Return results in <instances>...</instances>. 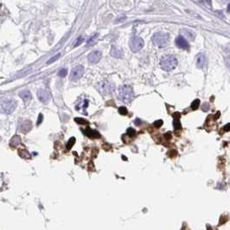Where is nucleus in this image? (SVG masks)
Returning <instances> with one entry per match:
<instances>
[{
    "label": "nucleus",
    "instance_id": "f704fd0d",
    "mask_svg": "<svg viewBox=\"0 0 230 230\" xmlns=\"http://www.w3.org/2000/svg\"><path fill=\"white\" fill-rule=\"evenodd\" d=\"M226 64L228 66V68L230 70V57H228V58H226Z\"/></svg>",
    "mask_w": 230,
    "mask_h": 230
},
{
    "label": "nucleus",
    "instance_id": "c9c22d12",
    "mask_svg": "<svg viewBox=\"0 0 230 230\" xmlns=\"http://www.w3.org/2000/svg\"><path fill=\"white\" fill-rule=\"evenodd\" d=\"M134 123H135V125H136V126H140V125H141V123H142V121H141V120H140L139 119H135Z\"/></svg>",
    "mask_w": 230,
    "mask_h": 230
},
{
    "label": "nucleus",
    "instance_id": "c756f323",
    "mask_svg": "<svg viewBox=\"0 0 230 230\" xmlns=\"http://www.w3.org/2000/svg\"><path fill=\"white\" fill-rule=\"evenodd\" d=\"M163 123H164V122H163L162 119H158V120H156V121L154 122L153 125H154V126L157 127V128H159V127L163 125Z\"/></svg>",
    "mask_w": 230,
    "mask_h": 230
},
{
    "label": "nucleus",
    "instance_id": "4468645a",
    "mask_svg": "<svg viewBox=\"0 0 230 230\" xmlns=\"http://www.w3.org/2000/svg\"><path fill=\"white\" fill-rule=\"evenodd\" d=\"M19 96L21 97L23 99V100L25 102V103H28L30 100H31V98H32V95H31V92L29 91V90H22V91L19 93Z\"/></svg>",
    "mask_w": 230,
    "mask_h": 230
},
{
    "label": "nucleus",
    "instance_id": "473e14b6",
    "mask_svg": "<svg viewBox=\"0 0 230 230\" xmlns=\"http://www.w3.org/2000/svg\"><path fill=\"white\" fill-rule=\"evenodd\" d=\"M173 117H174V119H179V118L181 117V114L177 112V113H175L173 114Z\"/></svg>",
    "mask_w": 230,
    "mask_h": 230
},
{
    "label": "nucleus",
    "instance_id": "2f4dec72",
    "mask_svg": "<svg viewBox=\"0 0 230 230\" xmlns=\"http://www.w3.org/2000/svg\"><path fill=\"white\" fill-rule=\"evenodd\" d=\"M228 216H221V220H220V225L223 224V223H225L226 221H228Z\"/></svg>",
    "mask_w": 230,
    "mask_h": 230
},
{
    "label": "nucleus",
    "instance_id": "f03ea898",
    "mask_svg": "<svg viewBox=\"0 0 230 230\" xmlns=\"http://www.w3.org/2000/svg\"><path fill=\"white\" fill-rule=\"evenodd\" d=\"M119 100L125 102V103H129L134 98V93L132 88L130 86H121L119 88Z\"/></svg>",
    "mask_w": 230,
    "mask_h": 230
},
{
    "label": "nucleus",
    "instance_id": "39448f33",
    "mask_svg": "<svg viewBox=\"0 0 230 230\" xmlns=\"http://www.w3.org/2000/svg\"><path fill=\"white\" fill-rule=\"evenodd\" d=\"M144 43L143 39L141 37L133 36L130 41L131 50L134 53L139 52V50H141L144 47Z\"/></svg>",
    "mask_w": 230,
    "mask_h": 230
},
{
    "label": "nucleus",
    "instance_id": "9d476101",
    "mask_svg": "<svg viewBox=\"0 0 230 230\" xmlns=\"http://www.w3.org/2000/svg\"><path fill=\"white\" fill-rule=\"evenodd\" d=\"M101 57H102L101 52L98 51V50H94V51H92L89 54V56H88L87 58H88V61H90L91 63L94 64V63H97V62H99L100 61Z\"/></svg>",
    "mask_w": 230,
    "mask_h": 230
},
{
    "label": "nucleus",
    "instance_id": "f257e3e1",
    "mask_svg": "<svg viewBox=\"0 0 230 230\" xmlns=\"http://www.w3.org/2000/svg\"><path fill=\"white\" fill-rule=\"evenodd\" d=\"M178 59L171 55H166L161 58V68H162V69L167 71V72H169V71L173 70L174 69H176L178 66Z\"/></svg>",
    "mask_w": 230,
    "mask_h": 230
},
{
    "label": "nucleus",
    "instance_id": "bb28decb",
    "mask_svg": "<svg viewBox=\"0 0 230 230\" xmlns=\"http://www.w3.org/2000/svg\"><path fill=\"white\" fill-rule=\"evenodd\" d=\"M119 113H120L121 115H126L127 114V109L125 107H120L119 108Z\"/></svg>",
    "mask_w": 230,
    "mask_h": 230
},
{
    "label": "nucleus",
    "instance_id": "f8f14e48",
    "mask_svg": "<svg viewBox=\"0 0 230 230\" xmlns=\"http://www.w3.org/2000/svg\"><path fill=\"white\" fill-rule=\"evenodd\" d=\"M176 44H177L178 48H182V49H188L189 47H190L187 40L183 36H178V38L176 39Z\"/></svg>",
    "mask_w": 230,
    "mask_h": 230
},
{
    "label": "nucleus",
    "instance_id": "1a4fd4ad",
    "mask_svg": "<svg viewBox=\"0 0 230 230\" xmlns=\"http://www.w3.org/2000/svg\"><path fill=\"white\" fill-rule=\"evenodd\" d=\"M88 104H89V101L87 99H82V100H79L77 102V104L75 106V109L80 112V113H84V114H87V112H86V109L88 107Z\"/></svg>",
    "mask_w": 230,
    "mask_h": 230
},
{
    "label": "nucleus",
    "instance_id": "ddd939ff",
    "mask_svg": "<svg viewBox=\"0 0 230 230\" xmlns=\"http://www.w3.org/2000/svg\"><path fill=\"white\" fill-rule=\"evenodd\" d=\"M86 136L91 138V139H99L100 138V134L95 130H93L91 128H87L86 130L83 131Z\"/></svg>",
    "mask_w": 230,
    "mask_h": 230
},
{
    "label": "nucleus",
    "instance_id": "f3484780",
    "mask_svg": "<svg viewBox=\"0 0 230 230\" xmlns=\"http://www.w3.org/2000/svg\"><path fill=\"white\" fill-rule=\"evenodd\" d=\"M111 56L113 57H116V58H120L123 56V52L120 48H117V47H112V49H111Z\"/></svg>",
    "mask_w": 230,
    "mask_h": 230
},
{
    "label": "nucleus",
    "instance_id": "c85d7f7f",
    "mask_svg": "<svg viewBox=\"0 0 230 230\" xmlns=\"http://www.w3.org/2000/svg\"><path fill=\"white\" fill-rule=\"evenodd\" d=\"M126 19V16H121V17H119V18H116V20L114 21V23H119L124 22Z\"/></svg>",
    "mask_w": 230,
    "mask_h": 230
},
{
    "label": "nucleus",
    "instance_id": "2eb2a0df",
    "mask_svg": "<svg viewBox=\"0 0 230 230\" xmlns=\"http://www.w3.org/2000/svg\"><path fill=\"white\" fill-rule=\"evenodd\" d=\"M32 128V123L30 120H25L22 123L21 125V131L23 133H26L28 132H30Z\"/></svg>",
    "mask_w": 230,
    "mask_h": 230
},
{
    "label": "nucleus",
    "instance_id": "20e7f679",
    "mask_svg": "<svg viewBox=\"0 0 230 230\" xmlns=\"http://www.w3.org/2000/svg\"><path fill=\"white\" fill-rule=\"evenodd\" d=\"M152 42L157 48H165L169 42V35L164 32H157L152 36Z\"/></svg>",
    "mask_w": 230,
    "mask_h": 230
},
{
    "label": "nucleus",
    "instance_id": "412c9836",
    "mask_svg": "<svg viewBox=\"0 0 230 230\" xmlns=\"http://www.w3.org/2000/svg\"><path fill=\"white\" fill-rule=\"evenodd\" d=\"M200 106V100L198 99L195 100L192 103H191V108L193 110H196V109L199 107Z\"/></svg>",
    "mask_w": 230,
    "mask_h": 230
},
{
    "label": "nucleus",
    "instance_id": "4c0bfd02",
    "mask_svg": "<svg viewBox=\"0 0 230 230\" xmlns=\"http://www.w3.org/2000/svg\"><path fill=\"white\" fill-rule=\"evenodd\" d=\"M204 2L206 3V4H208L209 6H211L212 5V3H211V0H203Z\"/></svg>",
    "mask_w": 230,
    "mask_h": 230
},
{
    "label": "nucleus",
    "instance_id": "dca6fc26",
    "mask_svg": "<svg viewBox=\"0 0 230 230\" xmlns=\"http://www.w3.org/2000/svg\"><path fill=\"white\" fill-rule=\"evenodd\" d=\"M181 34L183 36H185L187 39L190 40V41H194V39H195V34L191 31H189V30H186V29H182L181 31Z\"/></svg>",
    "mask_w": 230,
    "mask_h": 230
},
{
    "label": "nucleus",
    "instance_id": "72a5a7b5",
    "mask_svg": "<svg viewBox=\"0 0 230 230\" xmlns=\"http://www.w3.org/2000/svg\"><path fill=\"white\" fill-rule=\"evenodd\" d=\"M223 130L225 132H229L230 131V124H227L224 127H223Z\"/></svg>",
    "mask_w": 230,
    "mask_h": 230
},
{
    "label": "nucleus",
    "instance_id": "393cba45",
    "mask_svg": "<svg viewBox=\"0 0 230 230\" xmlns=\"http://www.w3.org/2000/svg\"><path fill=\"white\" fill-rule=\"evenodd\" d=\"M58 75L60 76V77H65L66 75H68V69H61L60 71H59V73H58Z\"/></svg>",
    "mask_w": 230,
    "mask_h": 230
},
{
    "label": "nucleus",
    "instance_id": "5701e85b",
    "mask_svg": "<svg viewBox=\"0 0 230 230\" xmlns=\"http://www.w3.org/2000/svg\"><path fill=\"white\" fill-rule=\"evenodd\" d=\"M74 143H75V139L74 138H71V139L69 140V142H68V144H67V149H71V148L73 147V145L74 144Z\"/></svg>",
    "mask_w": 230,
    "mask_h": 230
},
{
    "label": "nucleus",
    "instance_id": "4be33fe9",
    "mask_svg": "<svg viewBox=\"0 0 230 230\" xmlns=\"http://www.w3.org/2000/svg\"><path fill=\"white\" fill-rule=\"evenodd\" d=\"M173 126L174 128H175L176 130H180V129L182 128V125H181V123L179 121V119H174Z\"/></svg>",
    "mask_w": 230,
    "mask_h": 230
},
{
    "label": "nucleus",
    "instance_id": "58836bf2",
    "mask_svg": "<svg viewBox=\"0 0 230 230\" xmlns=\"http://www.w3.org/2000/svg\"><path fill=\"white\" fill-rule=\"evenodd\" d=\"M228 12H230V3L228 4Z\"/></svg>",
    "mask_w": 230,
    "mask_h": 230
},
{
    "label": "nucleus",
    "instance_id": "7ed1b4c3",
    "mask_svg": "<svg viewBox=\"0 0 230 230\" xmlns=\"http://www.w3.org/2000/svg\"><path fill=\"white\" fill-rule=\"evenodd\" d=\"M18 106L17 101L13 99H5L0 101V113L10 114L15 111Z\"/></svg>",
    "mask_w": 230,
    "mask_h": 230
},
{
    "label": "nucleus",
    "instance_id": "a211bd4d",
    "mask_svg": "<svg viewBox=\"0 0 230 230\" xmlns=\"http://www.w3.org/2000/svg\"><path fill=\"white\" fill-rule=\"evenodd\" d=\"M20 143H21V139H20V137L18 135H15L10 140V145L11 146H17Z\"/></svg>",
    "mask_w": 230,
    "mask_h": 230
},
{
    "label": "nucleus",
    "instance_id": "e433bc0d",
    "mask_svg": "<svg viewBox=\"0 0 230 230\" xmlns=\"http://www.w3.org/2000/svg\"><path fill=\"white\" fill-rule=\"evenodd\" d=\"M43 118H44V116H43V114H39V118H38V121H37V125H40V123H42V121H43Z\"/></svg>",
    "mask_w": 230,
    "mask_h": 230
},
{
    "label": "nucleus",
    "instance_id": "9b49d317",
    "mask_svg": "<svg viewBox=\"0 0 230 230\" xmlns=\"http://www.w3.org/2000/svg\"><path fill=\"white\" fill-rule=\"evenodd\" d=\"M206 63V56L203 53H199L195 57V66L198 69H203Z\"/></svg>",
    "mask_w": 230,
    "mask_h": 230
},
{
    "label": "nucleus",
    "instance_id": "aec40b11",
    "mask_svg": "<svg viewBox=\"0 0 230 230\" xmlns=\"http://www.w3.org/2000/svg\"><path fill=\"white\" fill-rule=\"evenodd\" d=\"M60 56H61V54H57V55H56L55 56H53L51 57L49 60H48V61H47V64L48 65H49V64H51V63H53V62H55V61H56L59 58H60Z\"/></svg>",
    "mask_w": 230,
    "mask_h": 230
},
{
    "label": "nucleus",
    "instance_id": "0eeeda50",
    "mask_svg": "<svg viewBox=\"0 0 230 230\" xmlns=\"http://www.w3.org/2000/svg\"><path fill=\"white\" fill-rule=\"evenodd\" d=\"M84 73V68L82 66L79 65L74 68L71 73H70V80L71 81H77L83 75Z\"/></svg>",
    "mask_w": 230,
    "mask_h": 230
},
{
    "label": "nucleus",
    "instance_id": "a878e982",
    "mask_svg": "<svg viewBox=\"0 0 230 230\" xmlns=\"http://www.w3.org/2000/svg\"><path fill=\"white\" fill-rule=\"evenodd\" d=\"M126 134L130 137H134L136 135V131L133 129V128H128L127 129V132H126Z\"/></svg>",
    "mask_w": 230,
    "mask_h": 230
},
{
    "label": "nucleus",
    "instance_id": "423d86ee",
    "mask_svg": "<svg viewBox=\"0 0 230 230\" xmlns=\"http://www.w3.org/2000/svg\"><path fill=\"white\" fill-rule=\"evenodd\" d=\"M99 90L100 93L104 95H107L112 94V92L114 90V85L113 83L107 82V81H103L99 83Z\"/></svg>",
    "mask_w": 230,
    "mask_h": 230
},
{
    "label": "nucleus",
    "instance_id": "cd10ccee",
    "mask_svg": "<svg viewBox=\"0 0 230 230\" xmlns=\"http://www.w3.org/2000/svg\"><path fill=\"white\" fill-rule=\"evenodd\" d=\"M83 40H84V38H83L82 36H79L78 38L76 39V42H75V44H74V47H78V46H80L81 44H82Z\"/></svg>",
    "mask_w": 230,
    "mask_h": 230
},
{
    "label": "nucleus",
    "instance_id": "7c9ffc66",
    "mask_svg": "<svg viewBox=\"0 0 230 230\" xmlns=\"http://www.w3.org/2000/svg\"><path fill=\"white\" fill-rule=\"evenodd\" d=\"M202 109H203V111H204V112L208 111V110H209V104H208V103H204V104L203 105Z\"/></svg>",
    "mask_w": 230,
    "mask_h": 230
},
{
    "label": "nucleus",
    "instance_id": "6e6552de",
    "mask_svg": "<svg viewBox=\"0 0 230 230\" xmlns=\"http://www.w3.org/2000/svg\"><path fill=\"white\" fill-rule=\"evenodd\" d=\"M37 97H38V99H39L41 102L46 104V103L49 102V100L51 99V94L48 90L41 88L37 91Z\"/></svg>",
    "mask_w": 230,
    "mask_h": 230
},
{
    "label": "nucleus",
    "instance_id": "6ab92c4d",
    "mask_svg": "<svg viewBox=\"0 0 230 230\" xmlns=\"http://www.w3.org/2000/svg\"><path fill=\"white\" fill-rule=\"evenodd\" d=\"M98 38V34H95V35H94L92 36L90 39L87 41V46H92V45H94V44L96 43V40Z\"/></svg>",
    "mask_w": 230,
    "mask_h": 230
},
{
    "label": "nucleus",
    "instance_id": "b1692460",
    "mask_svg": "<svg viewBox=\"0 0 230 230\" xmlns=\"http://www.w3.org/2000/svg\"><path fill=\"white\" fill-rule=\"evenodd\" d=\"M74 120L77 122L78 124H80V125H87V124H88V122H87L86 119H81V118H75Z\"/></svg>",
    "mask_w": 230,
    "mask_h": 230
}]
</instances>
